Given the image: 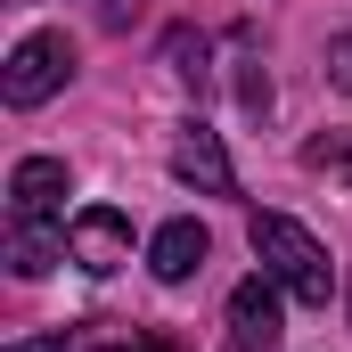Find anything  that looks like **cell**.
Here are the masks:
<instances>
[{
    "label": "cell",
    "instance_id": "obj_1",
    "mask_svg": "<svg viewBox=\"0 0 352 352\" xmlns=\"http://www.w3.org/2000/svg\"><path fill=\"white\" fill-rule=\"evenodd\" d=\"M246 246H254V263H263L295 303L328 311V295H336V263H328V246H320L303 221H287V213H254V221H246Z\"/></svg>",
    "mask_w": 352,
    "mask_h": 352
},
{
    "label": "cell",
    "instance_id": "obj_2",
    "mask_svg": "<svg viewBox=\"0 0 352 352\" xmlns=\"http://www.w3.org/2000/svg\"><path fill=\"white\" fill-rule=\"evenodd\" d=\"M66 74H74V41H66V33H25V41L8 50L0 90H8V107H41V98L66 90Z\"/></svg>",
    "mask_w": 352,
    "mask_h": 352
},
{
    "label": "cell",
    "instance_id": "obj_3",
    "mask_svg": "<svg viewBox=\"0 0 352 352\" xmlns=\"http://www.w3.org/2000/svg\"><path fill=\"white\" fill-rule=\"evenodd\" d=\"M66 188L74 173L58 156H25L8 173V230H66Z\"/></svg>",
    "mask_w": 352,
    "mask_h": 352
},
{
    "label": "cell",
    "instance_id": "obj_4",
    "mask_svg": "<svg viewBox=\"0 0 352 352\" xmlns=\"http://www.w3.org/2000/svg\"><path fill=\"white\" fill-rule=\"evenodd\" d=\"M66 263L90 270V278L123 270V263H131V221H123L115 205H82V213L66 221Z\"/></svg>",
    "mask_w": 352,
    "mask_h": 352
},
{
    "label": "cell",
    "instance_id": "obj_5",
    "mask_svg": "<svg viewBox=\"0 0 352 352\" xmlns=\"http://www.w3.org/2000/svg\"><path fill=\"white\" fill-rule=\"evenodd\" d=\"M278 278L270 270H254V278H238V295H230V336H238V352H278Z\"/></svg>",
    "mask_w": 352,
    "mask_h": 352
},
{
    "label": "cell",
    "instance_id": "obj_6",
    "mask_svg": "<svg viewBox=\"0 0 352 352\" xmlns=\"http://www.w3.org/2000/svg\"><path fill=\"white\" fill-rule=\"evenodd\" d=\"M173 173L188 188H205V197H230L238 173H230V156H221V131H205V123H180L173 131Z\"/></svg>",
    "mask_w": 352,
    "mask_h": 352
},
{
    "label": "cell",
    "instance_id": "obj_7",
    "mask_svg": "<svg viewBox=\"0 0 352 352\" xmlns=\"http://www.w3.org/2000/svg\"><path fill=\"white\" fill-rule=\"evenodd\" d=\"M205 254H213L205 221H164V230L148 238V270H156L164 287H180V278H197V270H205Z\"/></svg>",
    "mask_w": 352,
    "mask_h": 352
},
{
    "label": "cell",
    "instance_id": "obj_8",
    "mask_svg": "<svg viewBox=\"0 0 352 352\" xmlns=\"http://www.w3.org/2000/svg\"><path fill=\"white\" fill-rule=\"evenodd\" d=\"M50 263H66V230H8V270L41 278Z\"/></svg>",
    "mask_w": 352,
    "mask_h": 352
},
{
    "label": "cell",
    "instance_id": "obj_9",
    "mask_svg": "<svg viewBox=\"0 0 352 352\" xmlns=\"http://www.w3.org/2000/svg\"><path fill=\"white\" fill-rule=\"evenodd\" d=\"M205 58H213V50H205V33H188V25L164 33V66H173L180 90H205V82H213V66H205Z\"/></svg>",
    "mask_w": 352,
    "mask_h": 352
},
{
    "label": "cell",
    "instance_id": "obj_10",
    "mask_svg": "<svg viewBox=\"0 0 352 352\" xmlns=\"http://www.w3.org/2000/svg\"><path fill=\"white\" fill-rule=\"evenodd\" d=\"M238 107L246 115H270V74H263V58H254V33L238 25Z\"/></svg>",
    "mask_w": 352,
    "mask_h": 352
},
{
    "label": "cell",
    "instance_id": "obj_11",
    "mask_svg": "<svg viewBox=\"0 0 352 352\" xmlns=\"http://www.w3.org/2000/svg\"><path fill=\"white\" fill-rule=\"evenodd\" d=\"M303 164L320 180H352V131H320V140H303Z\"/></svg>",
    "mask_w": 352,
    "mask_h": 352
},
{
    "label": "cell",
    "instance_id": "obj_12",
    "mask_svg": "<svg viewBox=\"0 0 352 352\" xmlns=\"http://www.w3.org/2000/svg\"><path fill=\"white\" fill-rule=\"evenodd\" d=\"M328 82L352 90V33H336V41H328Z\"/></svg>",
    "mask_w": 352,
    "mask_h": 352
},
{
    "label": "cell",
    "instance_id": "obj_13",
    "mask_svg": "<svg viewBox=\"0 0 352 352\" xmlns=\"http://www.w3.org/2000/svg\"><path fill=\"white\" fill-rule=\"evenodd\" d=\"M8 352H66V336H25V344H8Z\"/></svg>",
    "mask_w": 352,
    "mask_h": 352
},
{
    "label": "cell",
    "instance_id": "obj_14",
    "mask_svg": "<svg viewBox=\"0 0 352 352\" xmlns=\"http://www.w3.org/2000/svg\"><path fill=\"white\" fill-rule=\"evenodd\" d=\"M98 352H164L156 336H123V344H98Z\"/></svg>",
    "mask_w": 352,
    "mask_h": 352
}]
</instances>
